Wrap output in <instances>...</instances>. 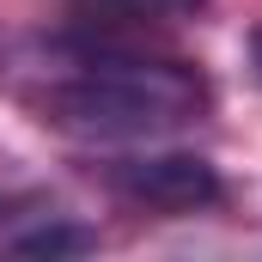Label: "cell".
<instances>
[{
	"label": "cell",
	"instance_id": "cell-1",
	"mask_svg": "<svg viewBox=\"0 0 262 262\" xmlns=\"http://www.w3.org/2000/svg\"><path fill=\"white\" fill-rule=\"evenodd\" d=\"M207 104H213V92L189 61L122 49L104 37L98 43L79 37L67 67L37 98L43 122L67 134H92V140H152V134L201 122Z\"/></svg>",
	"mask_w": 262,
	"mask_h": 262
},
{
	"label": "cell",
	"instance_id": "cell-2",
	"mask_svg": "<svg viewBox=\"0 0 262 262\" xmlns=\"http://www.w3.org/2000/svg\"><path fill=\"white\" fill-rule=\"evenodd\" d=\"M110 195L140 207V213H201L226 195L220 171L201 152H134V159H110L104 165Z\"/></svg>",
	"mask_w": 262,
	"mask_h": 262
},
{
	"label": "cell",
	"instance_id": "cell-3",
	"mask_svg": "<svg viewBox=\"0 0 262 262\" xmlns=\"http://www.w3.org/2000/svg\"><path fill=\"white\" fill-rule=\"evenodd\" d=\"M73 18L85 25H165V18H195L207 0H67Z\"/></svg>",
	"mask_w": 262,
	"mask_h": 262
},
{
	"label": "cell",
	"instance_id": "cell-4",
	"mask_svg": "<svg viewBox=\"0 0 262 262\" xmlns=\"http://www.w3.org/2000/svg\"><path fill=\"white\" fill-rule=\"evenodd\" d=\"M12 256H73V250H92V232L85 226H67V220H43L18 238H6Z\"/></svg>",
	"mask_w": 262,
	"mask_h": 262
},
{
	"label": "cell",
	"instance_id": "cell-5",
	"mask_svg": "<svg viewBox=\"0 0 262 262\" xmlns=\"http://www.w3.org/2000/svg\"><path fill=\"white\" fill-rule=\"evenodd\" d=\"M0 220H6V201H0Z\"/></svg>",
	"mask_w": 262,
	"mask_h": 262
}]
</instances>
